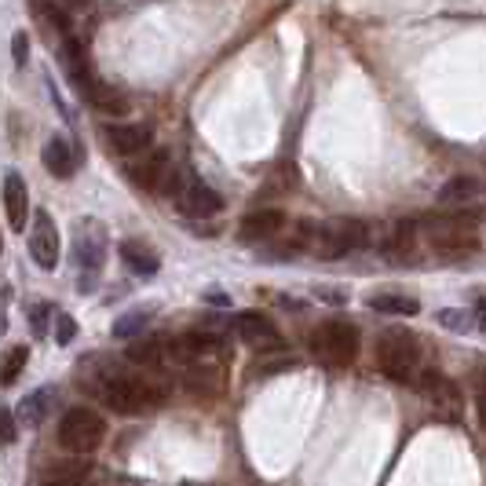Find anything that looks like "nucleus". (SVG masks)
<instances>
[{"label": "nucleus", "mask_w": 486, "mask_h": 486, "mask_svg": "<svg viewBox=\"0 0 486 486\" xmlns=\"http://www.w3.org/2000/svg\"><path fill=\"white\" fill-rule=\"evenodd\" d=\"M26 213H29V190H26V180L8 169L4 172V216H8V227L15 234L26 230Z\"/></svg>", "instance_id": "f8f14e48"}, {"label": "nucleus", "mask_w": 486, "mask_h": 486, "mask_svg": "<svg viewBox=\"0 0 486 486\" xmlns=\"http://www.w3.org/2000/svg\"><path fill=\"white\" fill-rule=\"evenodd\" d=\"M12 45H15V63L22 66V63H26V52H29V40H26V33H15Z\"/></svg>", "instance_id": "2f4dec72"}, {"label": "nucleus", "mask_w": 486, "mask_h": 486, "mask_svg": "<svg viewBox=\"0 0 486 486\" xmlns=\"http://www.w3.org/2000/svg\"><path fill=\"white\" fill-rule=\"evenodd\" d=\"M106 253H110V238L103 230L99 220H80L77 223V234H73V260L80 271H88V278H96L106 264Z\"/></svg>", "instance_id": "6e6552de"}, {"label": "nucleus", "mask_w": 486, "mask_h": 486, "mask_svg": "<svg viewBox=\"0 0 486 486\" xmlns=\"http://www.w3.org/2000/svg\"><path fill=\"white\" fill-rule=\"evenodd\" d=\"M147 326H150V311H129L113 322V337L117 340H139Z\"/></svg>", "instance_id": "5701e85b"}, {"label": "nucleus", "mask_w": 486, "mask_h": 486, "mask_svg": "<svg viewBox=\"0 0 486 486\" xmlns=\"http://www.w3.org/2000/svg\"><path fill=\"white\" fill-rule=\"evenodd\" d=\"M479 197V183L472 180V176H454L447 187L439 190V201L447 209H457V205H465V201H475Z\"/></svg>", "instance_id": "412c9836"}, {"label": "nucleus", "mask_w": 486, "mask_h": 486, "mask_svg": "<svg viewBox=\"0 0 486 486\" xmlns=\"http://www.w3.org/2000/svg\"><path fill=\"white\" fill-rule=\"evenodd\" d=\"M169 172H172V161H169L165 150H150L139 165L129 169L132 183H139L143 190H161V187H165V180H169Z\"/></svg>", "instance_id": "2eb2a0df"}, {"label": "nucleus", "mask_w": 486, "mask_h": 486, "mask_svg": "<svg viewBox=\"0 0 486 486\" xmlns=\"http://www.w3.org/2000/svg\"><path fill=\"white\" fill-rule=\"evenodd\" d=\"M286 213L281 209H256L249 213L246 220H241V238L249 241H267V238H278L281 230H286Z\"/></svg>", "instance_id": "dca6fc26"}, {"label": "nucleus", "mask_w": 486, "mask_h": 486, "mask_svg": "<svg viewBox=\"0 0 486 486\" xmlns=\"http://www.w3.org/2000/svg\"><path fill=\"white\" fill-rule=\"evenodd\" d=\"M370 246V227L355 220V216H333L326 223H311V241H307V253L318 260H340L355 249H366Z\"/></svg>", "instance_id": "f03ea898"}, {"label": "nucleus", "mask_w": 486, "mask_h": 486, "mask_svg": "<svg viewBox=\"0 0 486 486\" xmlns=\"http://www.w3.org/2000/svg\"><path fill=\"white\" fill-rule=\"evenodd\" d=\"M125 358L136 362V366H143V370H157L161 362L169 358V340L165 337H139V340L129 344Z\"/></svg>", "instance_id": "a211bd4d"}, {"label": "nucleus", "mask_w": 486, "mask_h": 486, "mask_svg": "<svg viewBox=\"0 0 486 486\" xmlns=\"http://www.w3.org/2000/svg\"><path fill=\"white\" fill-rule=\"evenodd\" d=\"M314 297H318V300H330V304H344V300H348V293H337L333 286H322V289H314Z\"/></svg>", "instance_id": "7c9ffc66"}, {"label": "nucleus", "mask_w": 486, "mask_h": 486, "mask_svg": "<svg viewBox=\"0 0 486 486\" xmlns=\"http://www.w3.org/2000/svg\"><path fill=\"white\" fill-rule=\"evenodd\" d=\"M161 194H169L176 201V209L190 220H213L223 213V197L209 187V183H201L197 176L183 172V169H172L165 187H161Z\"/></svg>", "instance_id": "423d86ee"}, {"label": "nucleus", "mask_w": 486, "mask_h": 486, "mask_svg": "<svg viewBox=\"0 0 486 486\" xmlns=\"http://www.w3.org/2000/svg\"><path fill=\"white\" fill-rule=\"evenodd\" d=\"M106 442V421L103 414H96L92 406H73L63 414L59 421V447L66 454H77V457H88L96 454Z\"/></svg>", "instance_id": "0eeeda50"}, {"label": "nucleus", "mask_w": 486, "mask_h": 486, "mask_svg": "<svg viewBox=\"0 0 486 486\" xmlns=\"http://www.w3.org/2000/svg\"><path fill=\"white\" fill-rule=\"evenodd\" d=\"M26 362H29V348L12 344V348L4 351V366H0V381H4V384H15V381H19V373L26 370Z\"/></svg>", "instance_id": "b1692460"}, {"label": "nucleus", "mask_w": 486, "mask_h": 486, "mask_svg": "<svg viewBox=\"0 0 486 486\" xmlns=\"http://www.w3.org/2000/svg\"><path fill=\"white\" fill-rule=\"evenodd\" d=\"M48 314H52L48 304H37V307H33V333H37V337H45V318H48Z\"/></svg>", "instance_id": "c85d7f7f"}, {"label": "nucleus", "mask_w": 486, "mask_h": 486, "mask_svg": "<svg viewBox=\"0 0 486 486\" xmlns=\"http://www.w3.org/2000/svg\"><path fill=\"white\" fill-rule=\"evenodd\" d=\"M424 238L439 256L461 260V256L479 253V223H475V216H465V213L428 216L424 220Z\"/></svg>", "instance_id": "7ed1b4c3"}, {"label": "nucleus", "mask_w": 486, "mask_h": 486, "mask_svg": "<svg viewBox=\"0 0 486 486\" xmlns=\"http://www.w3.org/2000/svg\"><path fill=\"white\" fill-rule=\"evenodd\" d=\"M121 260H125V267L132 271V274H143V278H154L157 271H161V256H157V249L154 246H147V241H136V238H129V241H121Z\"/></svg>", "instance_id": "f3484780"}, {"label": "nucleus", "mask_w": 486, "mask_h": 486, "mask_svg": "<svg viewBox=\"0 0 486 486\" xmlns=\"http://www.w3.org/2000/svg\"><path fill=\"white\" fill-rule=\"evenodd\" d=\"M213 348H216V333H209V330H190V333H180V337L169 340V358L194 366V362H201Z\"/></svg>", "instance_id": "ddd939ff"}, {"label": "nucleus", "mask_w": 486, "mask_h": 486, "mask_svg": "<svg viewBox=\"0 0 486 486\" xmlns=\"http://www.w3.org/2000/svg\"><path fill=\"white\" fill-rule=\"evenodd\" d=\"M358 326H351V322L344 318H326V322H318V326L311 330L307 337V348L318 362H326V366L340 370V366H351V362L358 358Z\"/></svg>", "instance_id": "39448f33"}, {"label": "nucleus", "mask_w": 486, "mask_h": 486, "mask_svg": "<svg viewBox=\"0 0 486 486\" xmlns=\"http://www.w3.org/2000/svg\"><path fill=\"white\" fill-rule=\"evenodd\" d=\"M59 227L55 220L45 213V209H37L33 213V223H29V256L37 260L40 271H55L59 267Z\"/></svg>", "instance_id": "9d476101"}, {"label": "nucleus", "mask_w": 486, "mask_h": 486, "mask_svg": "<svg viewBox=\"0 0 486 486\" xmlns=\"http://www.w3.org/2000/svg\"><path fill=\"white\" fill-rule=\"evenodd\" d=\"M366 307L377 314H417L421 311V304L414 297H402V293H377L366 300Z\"/></svg>", "instance_id": "4be33fe9"}, {"label": "nucleus", "mask_w": 486, "mask_h": 486, "mask_svg": "<svg viewBox=\"0 0 486 486\" xmlns=\"http://www.w3.org/2000/svg\"><path fill=\"white\" fill-rule=\"evenodd\" d=\"M52 406H55V391L52 388H40V391H33V395H26L19 402V421L26 428H37V424H45V417L52 414Z\"/></svg>", "instance_id": "6ab92c4d"}, {"label": "nucleus", "mask_w": 486, "mask_h": 486, "mask_svg": "<svg viewBox=\"0 0 486 486\" xmlns=\"http://www.w3.org/2000/svg\"><path fill=\"white\" fill-rule=\"evenodd\" d=\"M234 333H238L241 344L253 348V351H281V348H286V340H281L278 326H274L267 314H260V311H241V314H234Z\"/></svg>", "instance_id": "1a4fd4ad"}, {"label": "nucleus", "mask_w": 486, "mask_h": 486, "mask_svg": "<svg viewBox=\"0 0 486 486\" xmlns=\"http://www.w3.org/2000/svg\"><path fill=\"white\" fill-rule=\"evenodd\" d=\"M377 370L388 381L406 384L421 370V340L406 326H391L377 337Z\"/></svg>", "instance_id": "20e7f679"}, {"label": "nucleus", "mask_w": 486, "mask_h": 486, "mask_svg": "<svg viewBox=\"0 0 486 486\" xmlns=\"http://www.w3.org/2000/svg\"><path fill=\"white\" fill-rule=\"evenodd\" d=\"M435 318H439V326H442V330H454V333H468V330L475 326V322H472V314H465V311H454V307L439 311Z\"/></svg>", "instance_id": "393cba45"}, {"label": "nucleus", "mask_w": 486, "mask_h": 486, "mask_svg": "<svg viewBox=\"0 0 486 486\" xmlns=\"http://www.w3.org/2000/svg\"><path fill=\"white\" fill-rule=\"evenodd\" d=\"M475 417H479V428L486 432V366L475 373Z\"/></svg>", "instance_id": "a878e982"}, {"label": "nucleus", "mask_w": 486, "mask_h": 486, "mask_svg": "<svg viewBox=\"0 0 486 486\" xmlns=\"http://www.w3.org/2000/svg\"><path fill=\"white\" fill-rule=\"evenodd\" d=\"M414 238H417V227H414L410 220H398V223L384 234V253H388L391 260H402V256L414 249Z\"/></svg>", "instance_id": "aec40b11"}, {"label": "nucleus", "mask_w": 486, "mask_h": 486, "mask_svg": "<svg viewBox=\"0 0 486 486\" xmlns=\"http://www.w3.org/2000/svg\"><path fill=\"white\" fill-rule=\"evenodd\" d=\"M472 318H475V326L486 333V297H479V300H475V311H472Z\"/></svg>", "instance_id": "473e14b6"}, {"label": "nucleus", "mask_w": 486, "mask_h": 486, "mask_svg": "<svg viewBox=\"0 0 486 486\" xmlns=\"http://www.w3.org/2000/svg\"><path fill=\"white\" fill-rule=\"evenodd\" d=\"M99 136H103V143L113 150V154H121V157H129V154H147L150 150V129L147 125H103L99 129Z\"/></svg>", "instance_id": "9b49d317"}, {"label": "nucleus", "mask_w": 486, "mask_h": 486, "mask_svg": "<svg viewBox=\"0 0 486 486\" xmlns=\"http://www.w3.org/2000/svg\"><path fill=\"white\" fill-rule=\"evenodd\" d=\"M73 333H77V322H73L70 314H59V318H55V340H59V344H70Z\"/></svg>", "instance_id": "bb28decb"}, {"label": "nucleus", "mask_w": 486, "mask_h": 486, "mask_svg": "<svg viewBox=\"0 0 486 486\" xmlns=\"http://www.w3.org/2000/svg\"><path fill=\"white\" fill-rule=\"evenodd\" d=\"M0 439H4V447H12L15 442V435H19V428H15V417H12V410H0Z\"/></svg>", "instance_id": "cd10ccee"}, {"label": "nucleus", "mask_w": 486, "mask_h": 486, "mask_svg": "<svg viewBox=\"0 0 486 486\" xmlns=\"http://www.w3.org/2000/svg\"><path fill=\"white\" fill-rule=\"evenodd\" d=\"M40 165H45L52 176L70 180L77 172V150L66 136H52L45 147H40Z\"/></svg>", "instance_id": "4468645a"}, {"label": "nucleus", "mask_w": 486, "mask_h": 486, "mask_svg": "<svg viewBox=\"0 0 486 486\" xmlns=\"http://www.w3.org/2000/svg\"><path fill=\"white\" fill-rule=\"evenodd\" d=\"M40 486H80V475H63V472H55V475H48Z\"/></svg>", "instance_id": "c756f323"}, {"label": "nucleus", "mask_w": 486, "mask_h": 486, "mask_svg": "<svg viewBox=\"0 0 486 486\" xmlns=\"http://www.w3.org/2000/svg\"><path fill=\"white\" fill-rule=\"evenodd\" d=\"M80 388H88L106 410H113L121 417L154 414L157 406H165V398H169V388L157 377L117 373V370H106L103 377H80Z\"/></svg>", "instance_id": "f257e3e1"}]
</instances>
